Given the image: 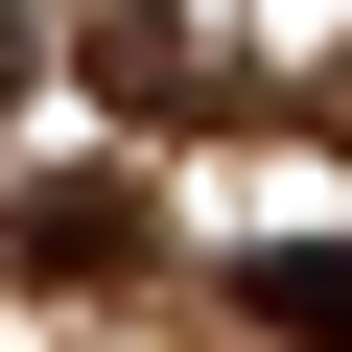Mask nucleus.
Masks as SVG:
<instances>
[{"label": "nucleus", "instance_id": "1", "mask_svg": "<svg viewBox=\"0 0 352 352\" xmlns=\"http://www.w3.org/2000/svg\"><path fill=\"white\" fill-rule=\"evenodd\" d=\"M141 235H164L141 164H47V188L0 212V258H24V282H141Z\"/></svg>", "mask_w": 352, "mask_h": 352}, {"label": "nucleus", "instance_id": "2", "mask_svg": "<svg viewBox=\"0 0 352 352\" xmlns=\"http://www.w3.org/2000/svg\"><path fill=\"white\" fill-rule=\"evenodd\" d=\"M258 329H305V352H352V235H282V258H258Z\"/></svg>", "mask_w": 352, "mask_h": 352}, {"label": "nucleus", "instance_id": "3", "mask_svg": "<svg viewBox=\"0 0 352 352\" xmlns=\"http://www.w3.org/2000/svg\"><path fill=\"white\" fill-rule=\"evenodd\" d=\"M0 94H24V0H0Z\"/></svg>", "mask_w": 352, "mask_h": 352}]
</instances>
